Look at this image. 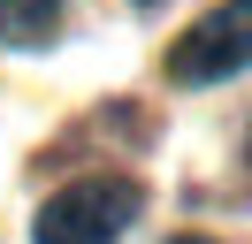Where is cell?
<instances>
[{
	"label": "cell",
	"instance_id": "6da1fadb",
	"mask_svg": "<svg viewBox=\"0 0 252 244\" xmlns=\"http://www.w3.org/2000/svg\"><path fill=\"white\" fill-rule=\"evenodd\" d=\"M145 191L130 176H77L69 191H54L31 221V244H123V229L138 221Z\"/></svg>",
	"mask_w": 252,
	"mask_h": 244
},
{
	"label": "cell",
	"instance_id": "7a4b0ae2",
	"mask_svg": "<svg viewBox=\"0 0 252 244\" xmlns=\"http://www.w3.org/2000/svg\"><path fill=\"white\" fill-rule=\"evenodd\" d=\"M252 69V0H221L206 8L184 38L168 46V76L176 84H221V76Z\"/></svg>",
	"mask_w": 252,
	"mask_h": 244
},
{
	"label": "cell",
	"instance_id": "3957f363",
	"mask_svg": "<svg viewBox=\"0 0 252 244\" xmlns=\"http://www.w3.org/2000/svg\"><path fill=\"white\" fill-rule=\"evenodd\" d=\"M62 30V0H0V38L8 46H46Z\"/></svg>",
	"mask_w": 252,
	"mask_h": 244
},
{
	"label": "cell",
	"instance_id": "277c9868",
	"mask_svg": "<svg viewBox=\"0 0 252 244\" xmlns=\"http://www.w3.org/2000/svg\"><path fill=\"white\" fill-rule=\"evenodd\" d=\"M168 244H214V237H168Z\"/></svg>",
	"mask_w": 252,
	"mask_h": 244
}]
</instances>
